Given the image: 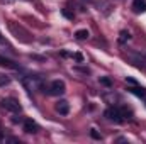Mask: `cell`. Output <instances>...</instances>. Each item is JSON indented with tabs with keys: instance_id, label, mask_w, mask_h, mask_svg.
<instances>
[{
	"instance_id": "6da1fadb",
	"label": "cell",
	"mask_w": 146,
	"mask_h": 144,
	"mask_svg": "<svg viewBox=\"0 0 146 144\" xmlns=\"http://www.w3.org/2000/svg\"><path fill=\"white\" fill-rule=\"evenodd\" d=\"M104 115L110 122H115V124H122L124 122V114H122L121 108H117V107H109L104 112Z\"/></svg>"
},
{
	"instance_id": "7a4b0ae2",
	"label": "cell",
	"mask_w": 146,
	"mask_h": 144,
	"mask_svg": "<svg viewBox=\"0 0 146 144\" xmlns=\"http://www.w3.org/2000/svg\"><path fill=\"white\" fill-rule=\"evenodd\" d=\"M66 92V87H65V81L63 80H53L51 81V85H49V88H48V93L49 95H63Z\"/></svg>"
},
{
	"instance_id": "3957f363",
	"label": "cell",
	"mask_w": 146,
	"mask_h": 144,
	"mask_svg": "<svg viewBox=\"0 0 146 144\" xmlns=\"http://www.w3.org/2000/svg\"><path fill=\"white\" fill-rule=\"evenodd\" d=\"M2 107L5 108V110H9V112H12V114H17V112L22 110L21 104H19V100H15V98H12V97L3 98V100H2Z\"/></svg>"
},
{
	"instance_id": "277c9868",
	"label": "cell",
	"mask_w": 146,
	"mask_h": 144,
	"mask_svg": "<svg viewBox=\"0 0 146 144\" xmlns=\"http://www.w3.org/2000/svg\"><path fill=\"white\" fill-rule=\"evenodd\" d=\"M22 83H24V87H26L29 92L41 88V81L37 80V76H26V78H22Z\"/></svg>"
},
{
	"instance_id": "5b68a950",
	"label": "cell",
	"mask_w": 146,
	"mask_h": 144,
	"mask_svg": "<svg viewBox=\"0 0 146 144\" xmlns=\"http://www.w3.org/2000/svg\"><path fill=\"white\" fill-rule=\"evenodd\" d=\"M24 131H26L27 134H34V132L39 131V126H37L33 119H26V120H24Z\"/></svg>"
},
{
	"instance_id": "8992f818",
	"label": "cell",
	"mask_w": 146,
	"mask_h": 144,
	"mask_svg": "<svg viewBox=\"0 0 146 144\" xmlns=\"http://www.w3.org/2000/svg\"><path fill=\"white\" fill-rule=\"evenodd\" d=\"M129 59L133 61L134 66H138V68H146V61H145L143 56H139V54H136V53H131V54H129Z\"/></svg>"
},
{
	"instance_id": "52a82bcc",
	"label": "cell",
	"mask_w": 146,
	"mask_h": 144,
	"mask_svg": "<svg viewBox=\"0 0 146 144\" xmlns=\"http://www.w3.org/2000/svg\"><path fill=\"white\" fill-rule=\"evenodd\" d=\"M56 112H60L61 115H66V114L70 112V104H68L66 100H60V102L56 104Z\"/></svg>"
},
{
	"instance_id": "ba28073f",
	"label": "cell",
	"mask_w": 146,
	"mask_h": 144,
	"mask_svg": "<svg viewBox=\"0 0 146 144\" xmlns=\"http://www.w3.org/2000/svg\"><path fill=\"white\" fill-rule=\"evenodd\" d=\"M133 9H134L136 14L146 12V0H134L133 2Z\"/></svg>"
},
{
	"instance_id": "9c48e42d",
	"label": "cell",
	"mask_w": 146,
	"mask_h": 144,
	"mask_svg": "<svg viewBox=\"0 0 146 144\" xmlns=\"http://www.w3.org/2000/svg\"><path fill=\"white\" fill-rule=\"evenodd\" d=\"M0 66H5V68H12V70H17L19 66H17V63H14L12 59H9V58H3V56H0Z\"/></svg>"
},
{
	"instance_id": "30bf717a",
	"label": "cell",
	"mask_w": 146,
	"mask_h": 144,
	"mask_svg": "<svg viewBox=\"0 0 146 144\" xmlns=\"http://www.w3.org/2000/svg\"><path fill=\"white\" fill-rule=\"evenodd\" d=\"M88 36H90V34H88L87 29H78V31L75 32V37H76V39H87Z\"/></svg>"
},
{
	"instance_id": "8fae6325",
	"label": "cell",
	"mask_w": 146,
	"mask_h": 144,
	"mask_svg": "<svg viewBox=\"0 0 146 144\" xmlns=\"http://www.w3.org/2000/svg\"><path fill=\"white\" fill-rule=\"evenodd\" d=\"M129 39H131V34H129L127 31H122V32L119 34V42H121V44H124V42L129 41Z\"/></svg>"
},
{
	"instance_id": "7c38bea8",
	"label": "cell",
	"mask_w": 146,
	"mask_h": 144,
	"mask_svg": "<svg viewBox=\"0 0 146 144\" xmlns=\"http://www.w3.org/2000/svg\"><path fill=\"white\" fill-rule=\"evenodd\" d=\"M100 83H102V85H106V87H110V85H112V80L107 78V76H104V78H100Z\"/></svg>"
},
{
	"instance_id": "4fadbf2b",
	"label": "cell",
	"mask_w": 146,
	"mask_h": 144,
	"mask_svg": "<svg viewBox=\"0 0 146 144\" xmlns=\"http://www.w3.org/2000/svg\"><path fill=\"white\" fill-rule=\"evenodd\" d=\"M90 136H92L94 139H97V141H100V139H102V136H100V134H99L95 129H92V131H90Z\"/></svg>"
},
{
	"instance_id": "5bb4252c",
	"label": "cell",
	"mask_w": 146,
	"mask_h": 144,
	"mask_svg": "<svg viewBox=\"0 0 146 144\" xmlns=\"http://www.w3.org/2000/svg\"><path fill=\"white\" fill-rule=\"evenodd\" d=\"M9 83H10V78H7V76L0 75V87H2V85H9Z\"/></svg>"
},
{
	"instance_id": "9a60e30c",
	"label": "cell",
	"mask_w": 146,
	"mask_h": 144,
	"mask_svg": "<svg viewBox=\"0 0 146 144\" xmlns=\"http://www.w3.org/2000/svg\"><path fill=\"white\" fill-rule=\"evenodd\" d=\"M63 15H65V17H68V19H73V17H75L72 12H70V10H66V9H63Z\"/></svg>"
},
{
	"instance_id": "2e32d148",
	"label": "cell",
	"mask_w": 146,
	"mask_h": 144,
	"mask_svg": "<svg viewBox=\"0 0 146 144\" xmlns=\"http://www.w3.org/2000/svg\"><path fill=\"white\" fill-rule=\"evenodd\" d=\"M73 56H75V59H76L78 63H82V61H83V56H82L80 53H76V54H73Z\"/></svg>"
},
{
	"instance_id": "e0dca14e",
	"label": "cell",
	"mask_w": 146,
	"mask_h": 144,
	"mask_svg": "<svg viewBox=\"0 0 146 144\" xmlns=\"http://www.w3.org/2000/svg\"><path fill=\"white\" fill-rule=\"evenodd\" d=\"M126 81H127L129 85H133V87H134V85H138V83H136V81H134L133 78H126Z\"/></svg>"
}]
</instances>
